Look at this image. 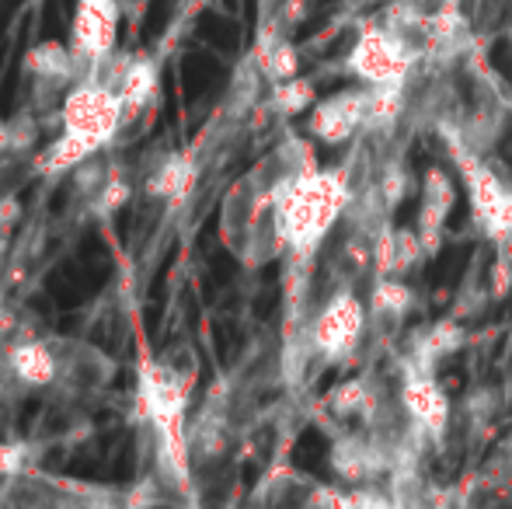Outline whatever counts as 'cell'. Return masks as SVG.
Segmentation results:
<instances>
[{
  "instance_id": "cell-6",
  "label": "cell",
  "mask_w": 512,
  "mask_h": 509,
  "mask_svg": "<svg viewBox=\"0 0 512 509\" xmlns=\"http://www.w3.org/2000/svg\"><path fill=\"white\" fill-rule=\"evenodd\" d=\"M95 77L105 81L108 88L119 91L122 105H126V126H129L154 105L157 81H161V63L147 53H119L115 49L102 67H98Z\"/></svg>"
},
{
  "instance_id": "cell-19",
  "label": "cell",
  "mask_w": 512,
  "mask_h": 509,
  "mask_svg": "<svg viewBox=\"0 0 512 509\" xmlns=\"http://www.w3.org/2000/svg\"><path fill=\"white\" fill-rule=\"evenodd\" d=\"M492 286H495V297H502V293L512 286V269H509V258L502 252V258L495 262V272H492Z\"/></svg>"
},
{
  "instance_id": "cell-2",
  "label": "cell",
  "mask_w": 512,
  "mask_h": 509,
  "mask_svg": "<svg viewBox=\"0 0 512 509\" xmlns=\"http://www.w3.org/2000/svg\"><path fill=\"white\" fill-rule=\"evenodd\" d=\"M453 157L457 168L464 175L467 196H471V213L474 224L485 231V238H492L495 245H512V192L502 185L499 175L485 168L474 154H467L460 143H453Z\"/></svg>"
},
{
  "instance_id": "cell-20",
  "label": "cell",
  "mask_w": 512,
  "mask_h": 509,
  "mask_svg": "<svg viewBox=\"0 0 512 509\" xmlns=\"http://www.w3.org/2000/svg\"><path fill=\"white\" fill-rule=\"evenodd\" d=\"M11 147V133H7V123H0V154Z\"/></svg>"
},
{
  "instance_id": "cell-1",
  "label": "cell",
  "mask_w": 512,
  "mask_h": 509,
  "mask_svg": "<svg viewBox=\"0 0 512 509\" xmlns=\"http://www.w3.org/2000/svg\"><path fill=\"white\" fill-rule=\"evenodd\" d=\"M349 203V175L342 168L286 175L272 192V220L290 258L310 262Z\"/></svg>"
},
{
  "instance_id": "cell-10",
  "label": "cell",
  "mask_w": 512,
  "mask_h": 509,
  "mask_svg": "<svg viewBox=\"0 0 512 509\" xmlns=\"http://www.w3.org/2000/svg\"><path fill=\"white\" fill-rule=\"evenodd\" d=\"M310 133L324 143H345L366 126V91H342L335 98H324L314 105L307 119Z\"/></svg>"
},
{
  "instance_id": "cell-7",
  "label": "cell",
  "mask_w": 512,
  "mask_h": 509,
  "mask_svg": "<svg viewBox=\"0 0 512 509\" xmlns=\"http://www.w3.org/2000/svg\"><path fill=\"white\" fill-rule=\"evenodd\" d=\"M53 346L56 363H60L56 391H63L67 398H91V394H102L112 384L115 360L105 349L77 339H53Z\"/></svg>"
},
{
  "instance_id": "cell-15",
  "label": "cell",
  "mask_w": 512,
  "mask_h": 509,
  "mask_svg": "<svg viewBox=\"0 0 512 509\" xmlns=\"http://www.w3.org/2000/svg\"><path fill=\"white\" fill-rule=\"evenodd\" d=\"M411 304H415V297H411V290L401 283L398 276H377L373 293H370V311L373 314H384V318H401Z\"/></svg>"
},
{
  "instance_id": "cell-14",
  "label": "cell",
  "mask_w": 512,
  "mask_h": 509,
  "mask_svg": "<svg viewBox=\"0 0 512 509\" xmlns=\"http://www.w3.org/2000/svg\"><path fill=\"white\" fill-rule=\"evenodd\" d=\"M314 105V84L304 81V77H290V81H276L272 84V98L269 109L276 116H300Z\"/></svg>"
},
{
  "instance_id": "cell-16",
  "label": "cell",
  "mask_w": 512,
  "mask_h": 509,
  "mask_svg": "<svg viewBox=\"0 0 512 509\" xmlns=\"http://www.w3.org/2000/svg\"><path fill=\"white\" fill-rule=\"evenodd\" d=\"M328 405H331V412H335V415L349 419V415L366 412V408L373 405V394L366 391L363 381H345V384H338L335 391L328 394Z\"/></svg>"
},
{
  "instance_id": "cell-3",
  "label": "cell",
  "mask_w": 512,
  "mask_h": 509,
  "mask_svg": "<svg viewBox=\"0 0 512 509\" xmlns=\"http://www.w3.org/2000/svg\"><path fill=\"white\" fill-rule=\"evenodd\" d=\"M119 0H77L70 25V53L77 63V81H88L115 53L119 42Z\"/></svg>"
},
{
  "instance_id": "cell-12",
  "label": "cell",
  "mask_w": 512,
  "mask_h": 509,
  "mask_svg": "<svg viewBox=\"0 0 512 509\" xmlns=\"http://www.w3.org/2000/svg\"><path fill=\"white\" fill-rule=\"evenodd\" d=\"M453 210V182L443 168H432L425 175L422 210H418V238L425 245V255H436L443 245V227Z\"/></svg>"
},
{
  "instance_id": "cell-4",
  "label": "cell",
  "mask_w": 512,
  "mask_h": 509,
  "mask_svg": "<svg viewBox=\"0 0 512 509\" xmlns=\"http://www.w3.org/2000/svg\"><path fill=\"white\" fill-rule=\"evenodd\" d=\"M415 53L408 49L401 28H363L349 53V74L373 84H398L408 77Z\"/></svg>"
},
{
  "instance_id": "cell-13",
  "label": "cell",
  "mask_w": 512,
  "mask_h": 509,
  "mask_svg": "<svg viewBox=\"0 0 512 509\" xmlns=\"http://www.w3.org/2000/svg\"><path fill=\"white\" fill-rule=\"evenodd\" d=\"M401 84H373V91H366V126L370 129H384L394 126L405 109V91Z\"/></svg>"
},
{
  "instance_id": "cell-5",
  "label": "cell",
  "mask_w": 512,
  "mask_h": 509,
  "mask_svg": "<svg viewBox=\"0 0 512 509\" xmlns=\"http://www.w3.org/2000/svg\"><path fill=\"white\" fill-rule=\"evenodd\" d=\"M363 328H366L363 300L352 290H338L335 297L321 307L314 325H310V349H314L321 360L335 363L356 349Z\"/></svg>"
},
{
  "instance_id": "cell-8",
  "label": "cell",
  "mask_w": 512,
  "mask_h": 509,
  "mask_svg": "<svg viewBox=\"0 0 512 509\" xmlns=\"http://www.w3.org/2000/svg\"><path fill=\"white\" fill-rule=\"evenodd\" d=\"M108 492L70 478H46L39 471L7 475L0 489V506H77V503H108Z\"/></svg>"
},
{
  "instance_id": "cell-18",
  "label": "cell",
  "mask_w": 512,
  "mask_h": 509,
  "mask_svg": "<svg viewBox=\"0 0 512 509\" xmlns=\"http://www.w3.org/2000/svg\"><path fill=\"white\" fill-rule=\"evenodd\" d=\"M21 325H18V318H14L11 311H0V370L7 367V356H11V349L18 346V339H21Z\"/></svg>"
},
{
  "instance_id": "cell-17",
  "label": "cell",
  "mask_w": 512,
  "mask_h": 509,
  "mask_svg": "<svg viewBox=\"0 0 512 509\" xmlns=\"http://www.w3.org/2000/svg\"><path fill=\"white\" fill-rule=\"evenodd\" d=\"M405 189H408V178H405V171L401 168H387L384 175H380V182H377V192H380V203L391 210V206H398L401 199H405Z\"/></svg>"
},
{
  "instance_id": "cell-9",
  "label": "cell",
  "mask_w": 512,
  "mask_h": 509,
  "mask_svg": "<svg viewBox=\"0 0 512 509\" xmlns=\"http://www.w3.org/2000/svg\"><path fill=\"white\" fill-rule=\"evenodd\" d=\"M136 185L147 199H164V203H185L196 189V157L185 150H157L143 157L136 171Z\"/></svg>"
},
{
  "instance_id": "cell-11",
  "label": "cell",
  "mask_w": 512,
  "mask_h": 509,
  "mask_svg": "<svg viewBox=\"0 0 512 509\" xmlns=\"http://www.w3.org/2000/svg\"><path fill=\"white\" fill-rule=\"evenodd\" d=\"M401 405H405L408 419L415 426H422L432 436H443L446 422H450V401H446L443 387L432 381V374H425V370H405Z\"/></svg>"
}]
</instances>
